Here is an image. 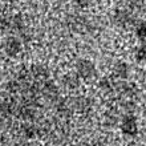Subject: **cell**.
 <instances>
[{
  "label": "cell",
  "instance_id": "1",
  "mask_svg": "<svg viewBox=\"0 0 146 146\" xmlns=\"http://www.w3.org/2000/svg\"><path fill=\"white\" fill-rule=\"evenodd\" d=\"M76 73L78 77L82 78H90L96 74V66L93 64V61L86 60V58H81L76 64Z\"/></svg>",
  "mask_w": 146,
  "mask_h": 146
},
{
  "label": "cell",
  "instance_id": "2",
  "mask_svg": "<svg viewBox=\"0 0 146 146\" xmlns=\"http://www.w3.org/2000/svg\"><path fill=\"white\" fill-rule=\"evenodd\" d=\"M21 44L23 42L20 41L19 37L16 36H9V37L5 38L4 41V50L8 56H16L21 50Z\"/></svg>",
  "mask_w": 146,
  "mask_h": 146
},
{
  "label": "cell",
  "instance_id": "3",
  "mask_svg": "<svg viewBox=\"0 0 146 146\" xmlns=\"http://www.w3.org/2000/svg\"><path fill=\"white\" fill-rule=\"evenodd\" d=\"M29 72H31L32 78L35 81H37V82H44V81H46L48 77H49L46 69L41 65H32L31 68H29Z\"/></svg>",
  "mask_w": 146,
  "mask_h": 146
},
{
  "label": "cell",
  "instance_id": "4",
  "mask_svg": "<svg viewBox=\"0 0 146 146\" xmlns=\"http://www.w3.org/2000/svg\"><path fill=\"white\" fill-rule=\"evenodd\" d=\"M114 23L117 24V25H119V27L126 28V27H129V25H131V24H134V19H133L127 12L118 11L114 16Z\"/></svg>",
  "mask_w": 146,
  "mask_h": 146
},
{
  "label": "cell",
  "instance_id": "5",
  "mask_svg": "<svg viewBox=\"0 0 146 146\" xmlns=\"http://www.w3.org/2000/svg\"><path fill=\"white\" fill-rule=\"evenodd\" d=\"M113 73L118 78H126L127 74H129V65H127L126 62H117L114 65Z\"/></svg>",
  "mask_w": 146,
  "mask_h": 146
},
{
  "label": "cell",
  "instance_id": "6",
  "mask_svg": "<svg viewBox=\"0 0 146 146\" xmlns=\"http://www.w3.org/2000/svg\"><path fill=\"white\" fill-rule=\"evenodd\" d=\"M62 82H64L65 86H68V88H70V89L77 88L78 84H80V77H78L77 73H68L66 76H64Z\"/></svg>",
  "mask_w": 146,
  "mask_h": 146
},
{
  "label": "cell",
  "instance_id": "7",
  "mask_svg": "<svg viewBox=\"0 0 146 146\" xmlns=\"http://www.w3.org/2000/svg\"><path fill=\"white\" fill-rule=\"evenodd\" d=\"M135 122L133 117H126V119L123 121V130L126 133H130V134H134L135 133Z\"/></svg>",
  "mask_w": 146,
  "mask_h": 146
},
{
  "label": "cell",
  "instance_id": "8",
  "mask_svg": "<svg viewBox=\"0 0 146 146\" xmlns=\"http://www.w3.org/2000/svg\"><path fill=\"white\" fill-rule=\"evenodd\" d=\"M135 58L141 62L146 61V41L141 42L139 48L137 49V52H135Z\"/></svg>",
  "mask_w": 146,
  "mask_h": 146
},
{
  "label": "cell",
  "instance_id": "9",
  "mask_svg": "<svg viewBox=\"0 0 146 146\" xmlns=\"http://www.w3.org/2000/svg\"><path fill=\"white\" fill-rule=\"evenodd\" d=\"M135 33H137V37L139 38L141 42L146 41V23H141L139 25H137Z\"/></svg>",
  "mask_w": 146,
  "mask_h": 146
}]
</instances>
